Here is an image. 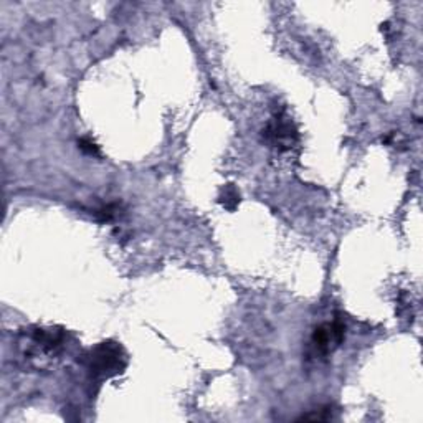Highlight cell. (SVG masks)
I'll use <instances>...</instances> for the list:
<instances>
[{"label":"cell","mask_w":423,"mask_h":423,"mask_svg":"<svg viewBox=\"0 0 423 423\" xmlns=\"http://www.w3.org/2000/svg\"><path fill=\"white\" fill-rule=\"evenodd\" d=\"M220 202H222V205L225 209L228 210H235V207L240 204V194L238 190L235 189L233 185H228L227 189L223 190V195L220 197Z\"/></svg>","instance_id":"277c9868"},{"label":"cell","mask_w":423,"mask_h":423,"mask_svg":"<svg viewBox=\"0 0 423 423\" xmlns=\"http://www.w3.org/2000/svg\"><path fill=\"white\" fill-rule=\"evenodd\" d=\"M126 367V355L116 343H101L91 350L90 369L93 376L113 377L121 374Z\"/></svg>","instance_id":"6da1fadb"},{"label":"cell","mask_w":423,"mask_h":423,"mask_svg":"<svg viewBox=\"0 0 423 423\" xmlns=\"http://www.w3.org/2000/svg\"><path fill=\"white\" fill-rule=\"evenodd\" d=\"M266 137L276 147H291L293 142H295L296 131L291 128V123L276 119V123L270 124V128L266 129Z\"/></svg>","instance_id":"3957f363"},{"label":"cell","mask_w":423,"mask_h":423,"mask_svg":"<svg viewBox=\"0 0 423 423\" xmlns=\"http://www.w3.org/2000/svg\"><path fill=\"white\" fill-rule=\"evenodd\" d=\"M80 149L86 154H90V156H98L99 151H98V146L93 141H90V139H81V141L78 142Z\"/></svg>","instance_id":"5b68a950"},{"label":"cell","mask_w":423,"mask_h":423,"mask_svg":"<svg viewBox=\"0 0 423 423\" xmlns=\"http://www.w3.org/2000/svg\"><path fill=\"white\" fill-rule=\"evenodd\" d=\"M344 331L345 328L341 321H334V323L319 326V328H316L314 333H312V338H311L312 345H314L319 352L328 354L343 343Z\"/></svg>","instance_id":"7a4b0ae2"}]
</instances>
